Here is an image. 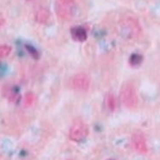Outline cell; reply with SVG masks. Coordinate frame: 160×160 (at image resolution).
<instances>
[{"label": "cell", "mask_w": 160, "mask_h": 160, "mask_svg": "<svg viewBox=\"0 0 160 160\" xmlns=\"http://www.w3.org/2000/svg\"><path fill=\"white\" fill-rule=\"evenodd\" d=\"M120 32L124 38L132 39L138 37L141 32V27L138 22L132 17H127L120 22Z\"/></svg>", "instance_id": "3"}, {"label": "cell", "mask_w": 160, "mask_h": 160, "mask_svg": "<svg viewBox=\"0 0 160 160\" xmlns=\"http://www.w3.org/2000/svg\"><path fill=\"white\" fill-rule=\"evenodd\" d=\"M88 127L82 119H75L69 130V138L72 141L82 142L88 136Z\"/></svg>", "instance_id": "4"}, {"label": "cell", "mask_w": 160, "mask_h": 160, "mask_svg": "<svg viewBox=\"0 0 160 160\" xmlns=\"http://www.w3.org/2000/svg\"><path fill=\"white\" fill-rule=\"evenodd\" d=\"M25 49H26L27 52L29 53V55H30L33 59L35 60L39 59V57H40V54H39V52H38V49L35 48L34 46L30 44H26L25 45Z\"/></svg>", "instance_id": "12"}, {"label": "cell", "mask_w": 160, "mask_h": 160, "mask_svg": "<svg viewBox=\"0 0 160 160\" xmlns=\"http://www.w3.org/2000/svg\"><path fill=\"white\" fill-rule=\"evenodd\" d=\"M90 77L86 73L81 72L71 79V86L77 91H88L90 87Z\"/></svg>", "instance_id": "5"}, {"label": "cell", "mask_w": 160, "mask_h": 160, "mask_svg": "<svg viewBox=\"0 0 160 160\" xmlns=\"http://www.w3.org/2000/svg\"><path fill=\"white\" fill-rule=\"evenodd\" d=\"M4 94L11 101H16L19 99V91L15 87H10L6 88Z\"/></svg>", "instance_id": "9"}, {"label": "cell", "mask_w": 160, "mask_h": 160, "mask_svg": "<svg viewBox=\"0 0 160 160\" xmlns=\"http://www.w3.org/2000/svg\"><path fill=\"white\" fill-rule=\"evenodd\" d=\"M35 18H36V20H37L38 22L42 23V24H46V23H48L50 21L51 14H50V12H49L48 9H46V8H40L37 11Z\"/></svg>", "instance_id": "8"}, {"label": "cell", "mask_w": 160, "mask_h": 160, "mask_svg": "<svg viewBox=\"0 0 160 160\" xmlns=\"http://www.w3.org/2000/svg\"><path fill=\"white\" fill-rule=\"evenodd\" d=\"M71 37L76 42H85L88 39V32L85 28L82 26L73 27L70 30Z\"/></svg>", "instance_id": "7"}, {"label": "cell", "mask_w": 160, "mask_h": 160, "mask_svg": "<svg viewBox=\"0 0 160 160\" xmlns=\"http://www.w3.org/2000/svg\"><path fill=\"white\" fill-rule=\"evenodd\" d=\"M11 52V47L9 45H0V60L7 57Z\"/></svg>", "instance_id": "13"}, {"label": "cell", "mask_w": 160, "mask_h": 160, "mask_svg": "<svg viewBox=\"0 0 160 160\" xmlns=\"http://www.w3.org/2000/svg\"><path fill=\"white\" fill-rule=\"evenodd\" d=\"M132 144L134 150L138 153L145 154L148 152V146L144 133L140 131H136L132 136Z\"/></svg>", "instance_id": "6"}, {"label": "cell", "mask_w": 160, "mask_h": 160, "mask_svg": "<svg viewBox=\"0 0 160 160\" xmlns=\"http://www.w3.org/2000/svg\"><path fill=\"white\" fill-rule=\"evenodd\" d=\"M55 10L60 18L70 21L77 14L78 5L75 0H56Z\"/></svg>", "instance_id": "1"}, {"label": "cell", "mask_w": 160, "mask_h": 160, "mask_svg": "<svg viewBox=\"0 0 160 160\" xmlns=\"http://www.w3.org/2000/svg\"><path fill=\"white\" fill-rule=\"evenodd\" d=\"M119 98L122 104L127 108L134 109L138 106V94L136 88L132 83H125L122 86L119 93Z\"/></svg>", "instance_id": "2"}, {"label": "cell", "mask_w": 160, "mask_h": 160, "mask_svg": "<svg viewBox=\"0 0 160 160\" xmlns=\"http://www.w3.org/2000/svg\"><path fill=\"white\" fill-rule=\"evenodd\" d=\"M106 103H107V107L111 111V112H114L116 109V99L114 95L112 93H109L107 99H106Z\"/></svg>", "instance_id": "11"}, {"label": "cell", "mask_w": 160, "mask_h": 160, "mask_svg": "<svg viewBox=\"0 0 160 160\" xmlns=\"http://www.w3.org/2000/svg\"><path fill=\"white\" fill-rule=\"evenodd\" d=\"M35 100H36L35 94L31 92H28L24 96V105L26 107H31L34 104Z\"/></svg>", "instance_id": "14"}, {"label": "cell", "mask_w": 160, "mask_h": 160, "mask_svg": "<svg viewBox=\"0 0 160 160\" xmlns=\"http://www.w3.org/2000/svg\"><path fill=\"white\" fill-rule=\"evenodd\" d=\"M143 56L138 54V53H133L132 54L129 58V64L132 67H138L139 65H141L143 62Z\"/></svg>", "instance_id": "10"}, {"label": "cell", "mask_w": 160, "mask_h": 160, "mask_svg": "<svg viewBox=\"0 0 160 160\" xmlns=\"http://www.w3.org/2000/svg\"><path fill=\"white\" fill-rule=\"evenodd\" d=\"M2 24H3V20H0V26H1Z\"/></svg>", "instance_id": "15"}]
</instances>
